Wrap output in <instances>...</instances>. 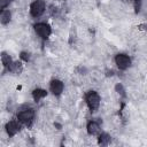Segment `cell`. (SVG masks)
Masks as SVG:
<instances>
[{"instance_id":"1","label":"cell","mask_w":147,"mask_h":147,"mask_svg":"<svg viewBox=\"0 0 147 147\" xmlns=\"http://www.w3.org/2000/svg\"><path fill=\"white\" fill-rule=\"evenodd\" d=\"M85 101H86V105H87L88 109L92 113H94V111L98 110L101 99H100V95L95 91H88L85 95Z\"/></svg>"},{"instance_id":"2","label":"cell","mask_w":147,"mask_h":147,"mask_svg":"<svg viewBox=\"0 0 147 147\" xmlns=\"http://www.w3.org/2000/svg\"><path fill=\"white\" fill-rule=\"evenodd\" d=\"M17 119L26 125V126H30L34 119V110L32 108H25V109H22L17 113Z\"/></svg>"},{"instance_id":"3","label":"cell","mask_w":147,"mask_h":147,"mask_svg":"<svg viewBox=\"0 0 147 147\" xmlns=\"http://www.w3.org/2000/svg\"><path fill=\"white\" fill-rule=\"evenodd\" d=\"M45 1L44 0H34L30 5V14L33 17H39L45 11Z\"/></svg>"},{"instance_id":"4","label":"cell","mask_w":147,"mask_h":147,"mask_svg":"<svg viewBox=\"0 0 147 147\" xmlns=\"http://www.w3.org/2000/svg\"><path fill=\"white\" fill-rule=\"evenodd\" d=\"M34 31L42 39H47L51 36V33H52L51 26L47 23H44V22H40V23L34 24Z\"/></svg>"},{"instance_id":"5","label":"cell","mask_w":147,"mask_h":147,"mask_svg":"<svg viewBox=\"0 0 147 147\" xmlns=\"http://www.w3.org/2000/svg\"><path fill=\"white\" fill-rule=\"evenodd\" d=\"M115 63H116V65L118 67V69L125 70V69H127V68L130 67L131 60H130V57H129L127 55H125V54H117V55L115 56Z\"/></svg>"},{"instance_id":"6","label":"cell","mask_w":147,"mask_h":147,"mask_svg":"<svg viewBox=\"0 0 147 147\" xmlns=\"http://www.w3.org/2000/svg\"><path fill=\"white\" fill-rule=\"evenodd\" d=\"M20 123H21V122H20L18 119H11V121H9V122L6 124V132H7V134H8L9 137L15 136V134L20 131V129H21Z\"/></svg>"},{"instance_id":"7","label":"cell","mask_w":147,"mask_h":147,"mask_svg":"<svg viewBox=\"0 0 147 147\" xmlns=\"http://www.w3.org/2000/svg\"><path fill=\"white\" fill-rule=\"evenodd\" d=\"M63 88H64V85L61 80L59 79H53L49 84V91L54 94V95H60L62 92H63Z\"/></svg>"},{"instance_id":"8","label":"cell","mask_w":147,"mask_h":147,"mask_svg":"<svg viewBox=\"0 0 147 147\" xmlns=\"http://www.w3.org/2000/svg\"><path fill=\"white\" fill-rule=\"evenodd\" d=\"M87 132L91 136H96L100 133V123L96 121H90L87 123Z\"/></svg>"},{"instance_id":"9","label":"cell","mask_w":147,"mask_h":147,"mask_svg":"<svg viewBox=\"0 0 147 147\" xmlns=\"http://www.w3.org/2000/svg\"><path fill=\"white\" fill-rule=\"evenodd\" d=\"M46 95H47V92H46L45 90H42V88H36V90H33V92H32V98H33V100H34L36 102H38L39 100L44 99Z\"/></svg>"},{"instance_id":"10","label":"cell","mask_w":147,"mask_h":147,"mask_svg":"<svg viewBox=\"0 0 147 147\" xmlns=\"http://www.w3.org/2000/svg\"><path fill=\"white\" fill-rule=\"evenodd\" d=\"M8 70L13 74H21L22 70H23V65H22L21 62L15 61V62H11V64L8 67Z\"/></svg>"},{"instance_id":"11","label":"cell","mask_w":147,"mask_h":147,"mask_svg":"<svg viewBox=\"0 0 147 147\" xmlns=\"http://www.w3.org/2000/svg\"><path fill=\"white\" fill-rule=\"evenodd\" d=\"M10 18H11L10 11L9 10H6V9H2L1 15H0V22H1V24H3V25L8 24L10 22Z\"/></svg>"},{"instance_id":"12","label":"cell","mask_w":147,"mask_h":147,"mask_svg":"<svg viewBox=\"0 0 147 147\" xmlns=\"http://www.w3.org/2000/svg\"><path fill=\"white\" fill-rule=\"evenodd\" d=\"M98 142L101 146H106L110 142V136L108 133H99V138H98Z\"/></svg>"},{"instance_id":"13","label":"cell","mask_w":147,"mask_h":147,"mask_svg":"<svg viewBox=\"0 0 147 147\" xmlns=\"http://www.w3.org/2000/svg\"><path fill=\"white\" fill-rule=\"evenodd\" d=\"M1 62H2V65H3L5 68H8V67L11 64L13 61H11V57H10L7 53L3 52V53L1 54Z\"/></svg>"},{"instance_id":"14","label":"cell","mask_w":147,"mask_h":147,"mask_svg":"<svg viewBox=\"0 0 147 147\" xmlns=\"http://www.w3.org/2000/svg\"><path fill=\"white\" fill-rule=\"evenodd\" d=\"M11 0H0V8L1 9H5L9 3H10Z\"/></svg>"},{"instance_id":"15","label":"cell","mask_w":147,"mask_h":147,"mask_svg":"<svg viewBox=\"0 0 147 147\" xmlns=\"http://www.w3.org/2000/svg\"><path fill=\"white\" fill-rule=\"evenodd\" d=\"M21 59L24 60V61H29L30 60V54L26 53V52H22L21 53Z\"/></svg>"}]
</instances>
